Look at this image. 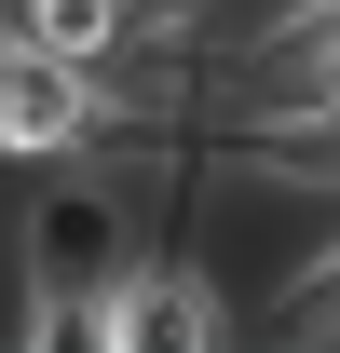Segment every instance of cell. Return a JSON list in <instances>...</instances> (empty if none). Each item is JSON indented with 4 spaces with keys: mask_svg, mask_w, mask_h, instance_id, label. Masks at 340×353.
<instances>
[{
    "mask_svg": "<svg viewBox=\"0 0 340 353\" xmlns=\"http://www.w3.org/2000/svg\"><path fill=\"white\" fill-rule=\"evenodd\" d=\"M0 28H28V41H55V54H95L123 28V0H0Z\"/></svg>",
    "mask_w": 340,
    "mask_h": 353,
    "instance_id": "obj_3",
    "label": "cell"
},
{
    "mask_svg": "<svg viewBox=\"0 0 340 353\" xmlns=\"http://www.w3.org/2000/svg\"><path fill=\"white\" fill-rule=\"evenodd\" d=\"M123 259H150V218H136V190L123 176H95L82 150L68 163H28V204H14V340L55 353L68 340V299L82 285H109Z\"/></svg>",
    "mask_w": 340,
    "mask_h": 353,
    "instance_id": "obj_1",
    "label": "cell"
},
{
    "mask_svg": "<svg viewBox=\"0 0 340 353\" xmlns=\"http://www.w3.org/2000/svg\"><path fill=\"white\" fill-rule=\"evenodd\" d=\"M68 150H109L95 136V82L82 54L28 41V28H0V163H68Z\"/></svg>",
    "mask_w": 340,
    "mask_h": 353,
    "instance_id": "obj_2",
    "label": "cell"
}]
</instances>
